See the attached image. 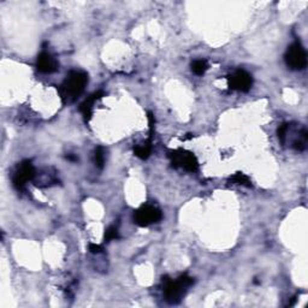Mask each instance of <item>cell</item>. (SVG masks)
Returning <instances> with one entry per match:
<instances>
[{
  "label": "cell",
  "mask_w": 308,
  "mask_h": 308,
  "mask_svg": "<svg viewBox=\"0 0 308 308\" xmlns=\"http://www.w3.org/2000/svg\"><path fill=\"white\" fill-rule=\"evenodd\" d=\"M88 75L83 71H71L60 86L59 93L64 103L75 102L85 91Z\"/></svg>",
  "instance_id": "cell-1"
},
{
  "label": "cell",
  "mask_w": 308,
  "mask_h": 308,
  "mask_svg": "<svg viewBox=\"0 0 308 308\" xmlns=\"http://www.w3.org/2000/svg\"><path fill=\"white\" fill-rule=\"evenodd\" d=\"M164 281V296L169 304H178L181 301L182 296L186 294V291L190 285L194 283L192 277L183 274L178 277L176 281H171L167 277L163 278Z\"/></svg>",
  "instance_id": "cell-2"
},
{
  "label": "cell",
  "mask_w": 308,
  "mask_h": 308,
  "mask_svg": "<svg viewBox=\"0 0 308 308\" xmlns=\"http://www.w3.org/2000/svg\"><path fill=\"white\" fill-rule=\"evenodd\" d=\"M284 59L291 70H304L307 65L306 51L300 43H294L288 47Z\"/></svg>",
  "instance_id": "cell-3"
},
{
  "label": "cell",
  "mask_w": 308,
  "mask_h": 308,
  "mask_svg": "<svg viewBox=\"0 0 308 308\" xmlns=\"http://www.w3.org/2000/svg\"><path fill=\"white\" fill-rule=\"evenodd\" d=\"M163 218L160 209L152 205H144L134 213V220L137 225L148 226L151 224L158 223Z\"/></svg>",
  "instance_id": "cell-4"
},
{
  "label": "cell",
  "mask_w": 308,
  "mask_h": 308,
  "mask_svg": "<svg viewBox=\"0 0 308 308\" xmlns=\"http://www.w3.org/2000/svg\"><path fill=\"white\" fill-rule=\"evenodd\" d=\"M171 158L172 165L176 167H183L184 170L189 172H195L199 167V163L193 153L187 151H175L169 154Z\"/></svg>",
  "instance_id": "cell-5"
},
{
  "label": "cell",
  "mask_w": 308,
  "mask_h": 308,
  "mask_svg": "<svg viewBox=\"0 0 308 308\" xmlns=\"http://www.w3.org/2000/svg\"><path fill=\"white\" fill-rule=\"evenodd\" d=\"M35 176V169L33 166V164L30 161H23L19 165L18 170L16 171L15 176H13V186L16 187V189L22 190L26 187L27 182L33 180Z\"/></svg>",
  "instance_id": "cell-6"
},
{
  "label": "cell",
  "mask_w": 308,
  "mask_h": 308,
  "mask_svg": "<svg viewBox=\"0 0 308 308\" xmlns=\"http://www.w3.org/2000/svg\"><path fill=\"white\" fill-rule=\"evenodd\" d=\"M253 85V78L245 70H237L229 77V87L234 91L248 92Z\"/></svg>",
  "instance_id": "cell-7"
},
{
  "label": "cell",
  "mask_w": 308,
  "mask_h": 308,
  "mask_svg": "<svg viewBox=\"0 0 308 308\" xmlns=\"http://www.w3.org/2000/svg\"><path fill=\"white\" fill-rule=\"evenodd\" d=\"M36 66H38L39 71L44 72V74H52V72L57 71L59 64H58V61L50 53L43 52L38 57Z\"/></svg>",
  "instance_id": "cell-8"
},
{
  "label": "cell",
  "mask_w": 308,
  "mask_h": 308,
  "mask_svg": "<svg viewBox=\"0 0 308 308\" xmlns=\"http://www.w3.org/2000/svg\"><path fill=\"white\" fill-rule=\"evenodd\" d=\"M102 97H103V92H97V93L92 94L91 97L87 98L85 102L81 103L80 111L82 112L83 117H85V120H87V122L92 118V111H93L94 103L97 102V100H99Z\"/></svg>",
  "instance_id": "cell-9"
},
{
  "label": "cell",
  "mask_w": 308,
  "mask_h": 308,
  "mask_svg": "<svg viewBox=\"0 0 308 308\" xmlns=\"http://www.w3.org/2000/svg\"><path fill=\"white\" fill-rule=\"evenodd\" d=\"M151 152H152V145H151V141L134 148V153H135V155L139 156L140 159H147L148 156L151 155Z\"/></svg>",
  "instance_id": "cell-10"
},
{
  "label": "cell",
  "mask_w": 308,
  "mask_h": 308,
  "mask_svg": "<svg viewBox=\"0 0 308 308\" xmlns=\"http://www.w3.org/2000/svg\"><path fill=\"white\" fill-rule=\"evenodd\" d=\"M207 69H208V64H207L206 60L198 59L192 63L193 72H194L195 75H198V76H203V75L207 71Z\"/></svg>",
  "instance_id": "cell-11"
},
{
  "label": "cell",
  "mask_w": 308,
  "mask_h": 308,
  "mask_svg": "<svg viewBox=\"0 0 308 308\" xmlns=\"http://www.w3.org/2000/svg\"><path fill=\"white\" fill-rule=\"evenodd\" d=\"M230 182H232L234 184H241V186H245V187H252L251 180L248 178V176L243 175V173L237 172L236 175H234L230 178Z\"/></svg>",
  "instance_id": "cell-12"
},
{
  "label": "cell",
  "mask_w": 308,
  "mask_h": 308,
  "mask_svg": "<svg viewBox=\"0 0 308 308\" xmlns=\"http://www.w3.org/2000/svg\"><path fill=\"white\" fill-rule=\"evenodd\" d=\"M95 164L99 169H103V164H105V152H103V147H98L95 150Z\"/></svg>",
  "instance_id": "cell-13"
},
{
  "label": "cell",
  "mask_w": 308,
  "mask_h": 308,
  "mask_svg": "<svg viewBox=\"0 0 308 308\" xmlns=\"http://www.w3.org/2000/svg\"><path fill=\"white\" fill-rule=\"evenodd\" d=\"M288 129H289V124H287V123H283L282 125H279L278 130H277V135H278L279 141H281L282 144H284L285 142V137H287Z\"/></svg>",
  "instance_id": "cell-14"
},
{
  "label": "cell",
  "mask_w": 308,
  "mask_h": 308,
  "mask_svg": "<svg viewBox=\"0 0 308 308\" xmlns=\"http://www.w3.org/2000/svg\"><path fill=\"white\" fill-rule=\"evenodd\" d=\"M116 239H118V230H117V228H114V226H110V228L105 231V241L108 242V241Z\"/></svg>",
  "instance_id": "cell-15"
},
{
  "label": "cell",
  "mask_w": 308,
  "mask_h": 308,
  "mask_svg": "<svg viewBox=\"0 0 308 308\" xmlns=\"http://www.w3.org/2000/svg\"><path fill=\"white\" fill-rule=\"evenodd\" d=\"M89 251H91V253H93V254H99L103 252V247L99 245H94V243H91V245H89Z\"/></svg>",
  "instance_id": "cell-16"
},
{
  "label": "cell",
  "mask_w": 308,
  "mask_h": 308,
  "mask_svg": "<svg viewBox=\"0 0 308 308\" xmlns=\"http://www.w3.org/2000/svg\"><path fill=\"white\" fill-rule=\"evenodd\" d=\"M66 158H68L69 160H72V161H76L77 160L76 156H72V155H68V156H66Z\"/></svg>",
  "instance_id": "cell-17"
}]
</instances>
